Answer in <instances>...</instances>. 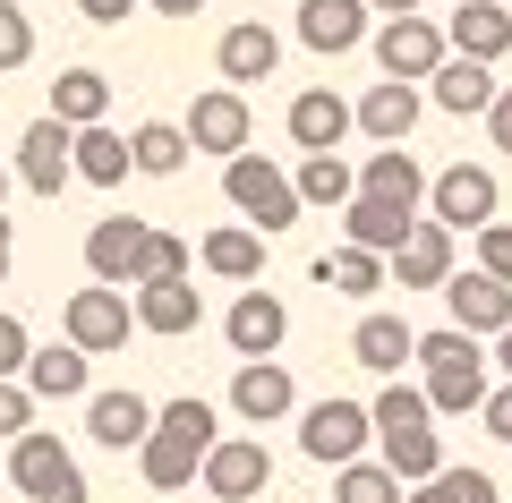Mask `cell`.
<instances>
[{"label":"cell","instance_id":"cell-27","mask_svg":"<svg viewBox=\"0 0 512 503\" xmlns=\"http://www.w3.org/2000/svg\"><path fill=\"white\" fill-rule=\"evenodd\" d=\"M444 35H453V52H470V60H504L512 52V0H461Z\"/></svg>","mask_w":512,"mask_h":503},{"label":"cell","instance_id":"cell-42","mask_svg":"<svg viewBox=\"0 0 512 503\" xmlns=\"http://www.w3.org/2000/svg\"><path fill=\"white\" fill-rule=\"evenodd\" d=\"M26 359H35L26 324H18V316H0V376H26Z\"/></svg>","mask_w":512,"mask_h":503},{"label":"cell","instance_id":"cell-28","mask_svg":"<svg viewBox=\"0 0 512 503\" xmlns=\"http://www.w3.org/2000/svg\"><path fill=\"white\" fill-rule=\"evenodd\" d=\"M316 282L342 290V299H376V290L393 282V256H376V248H359V239H342V248L316 256Z\"/></svg>","mask_w":512,"mask_h":503},{"label":"cell","instance_id":"cell-33","mask_svg":"<svg viewBox=\"0 0 512 503\" xmlns=\"http://www.w3.org/2000/svg\"><path fill=\"white\" fill-rule=\"evenodd\" d=\"M128 154H137V171H146V180H171V171H188V154H197V145H188L180 120H137V128H128Z\"/></svg>","mask_w":512,"mask_h":503},{"label":"cell","instance_id":"cell-5","mask_svg":"<svg viewBox=\"0 0 512 503\" xmlns=\"http://www.w3.org/2000/svg\"><path fill=\"white\" fill-rule=\"evenodd\" d=\"M197 486L214 503H256L265 486H274V452H265V435H222V444L205 452Z\"/></svg>","mask_w":512,"mask_h":503},{"label":"cell","instance_id":"cell-15","mask_svg":"<svg viewBox=\"0 0 512 503\" xmlns=\"http://www.w3.org/2000/svg\"><path fill=\"white\" fill-rule=\"evenodd\" d=\"M291 410H299L291 367H282V359H239V376H231V418H256V427H274V418H291Z\"/></svg>","mask_w":512,"mask_h":503},{"label":"cell","instance_id":"cell-44","mask_svg":"<svg viewBox=\"0 0 512 503\" xmlns=\"http://www.w3.org/2000/svg\"><path fill=\"white\" fill-rule=\"evenodd\" d=\"M478 427H487L495 444H512V384H495V393H487V410H478Z\"/></svg>","mask_w":512,"mask_h":503},{"label":"cell","instance_id":"cell-19","mask_svg":"<svg viewBox=\"0 0 512 503\" xmlns=\"http://www.w3.org/2000/svg\"><path fill=\"white\" fill-rule=\"evenodd\" d=\"M154 418H163V410H154L137 384H128V393H94V401H86V435H94L103 452H137V444L154 435Z\"/></svg>","mask_w":512,"mask_h":503},{"label":"cell","instance_id":"cell-21","mask_svg":"<svg viewBox=\"0 0 512 503\" xmlns=\"http://www.w3.org/2000/svg\"><path fill=\"white\" fill-rule=\"evenodd\" d=\"M359 197H384V205H402V214H427V171L410 162V145H376V154L359 162Z\"/></svg>","mask_w":512,"mask_h":503},{"label":"cell","instance_id":"cell-22","mask_svg":"<svg viewBox=\"0 0 512 503\" xmlns=\"http://www.w3.org/2000/svg\"><path fill=\"white\" fill-rule=\"evenodd\" d=\"M359 128V103H342L333 86H308L291 94V145H308V154H333V145Z\"/></svg>","mask_w":512,"mask_h":503},{"label":"cell","instance_id":"cell-14","mask_svg":"<svg viewBox=\"0 0 512 503\" xmlns=\"http://www.w3.org/2000/svg\"><path fill=\"white\" fill-rule=\"evenodd\" d=\"M393 282L402 290H444L453 282V222H436V214L410 222V239L393 248Z\"/></svg>","mask_w":512,"mask_h":503},{"label":"cell","instance_id":"cell-41","mask_svg":"<svg viewBox=\"0 0 512 503\" xmlns=\"http://www.w3.org/2000/svg\"><path fill=\"white\" fill-rule=\"evenodd\" d=\"M478 239V265L495 273V282H512V222H487V231H470Z\"/></svg>","mask_w":512,"mask_h":503},{"label":"cell","instance_id":"cell-8","mask_svg":"<svg viewBox=\"0 0 512 503\" xmlns=\"http://www.w3.org/2000/svg\"><path fill=\"white\" fill-rule=\"evenodd\" d=\"M495 205H504V188H495V171H478V162H453V171L427 180V214L453 222V231H487Z\"/></svg>","mask_w":512,"mask_h":503},{"label":"cell","instance_id":"cell-25","mask_svg":"<svg viewBox=\"0 0 512 503\" xmlns=\"http://www.w3.org/2000/svg\"><path fill=\"white\" fill-rule=\"evenodd\" d=\"M299 43L308 52H359L367 43V0H299Z\"/></svg>","mask_w":512,"mask_h":503},{"label":"cell","instance_id":"cell-6","mask_svg":"<svg viewBox=\"0 0 512 503\" xmlns=\"http://www.w3.org/2000/svg\"><path fill=\"white\" fill-rule=\"evenodd\" d=\"M128 324H137V299H128L120 282H86V290H69V307H60V333H69L77 350H120Z\"/></svg>","mask_w":512,"mask_h":503},{"label":"cell","instance_id":"cell-9","mask_svg":"<svg viewBox=\"0 0 512 503\" xmlns=\"http://www.w3.org/2000/svg\"><path fill=\"white\" fill-rule=\"evenodd\" d=\"M18 180L35 188V197H60V188L77 180V128L60 120V111H43V120L18 137Z\"/></svg>","mask_w":512,"mask_h":503},{"label":"cell","instance_id":"cell-32","mask_svg":"<svg viewBox=\"0 0 512 503\" xmlns=\"http://www.w3.org/2000/svg\"><path fill=\"white\" fill-rule=\"evenodd\" d=\"M410 222H419V214H402V205H384V197H350L342 205V239H359V248H376V256L402 248Z\"/></svg>","mask_w":512,"mask_h":503},{"label":"cell","instance_id":"cell-49","mask_svg":"<svg viewBox=\"0 0 512 503\" xmlns=\"http://www.w3.org/2000/svg\"><path fill=\"white\" fill-rule=\"evenodd\" d=\"M495 359H504V376H512V324H504V333H495Z\"/></svg>","mask_w":512,"mask_h":503},{"label":"cell","instance_id":"cell-3","mask_svg":"<svg viewBox=\"0 0 512 503\" xmlns=\"http://www.w3.org/2000/svg\"><path fill=\"white\" fill-rule=\"evenodd\" d=\"M222 197H231V214H248L256 231L274 239V231H291L299 214H308V197H299V171H282V162H265L248 145V154H231L222 162Z\"/></svg>","mask_w":512,"mask_h":503},{"label":"cell","instance_id":"cell-31","mask_svg":"<svg viewBox=\"0 0 512 503\" xmlns=\"http://www.w3.org/2000/svg\"><path fill=\"white\" fill-rule=\"evenodd\" d=\"M128 171H137V154H128L120 128H103V120L77 128V180H86V188H120Z\"/></svg>","mask_w":512,"mask_h":503},{"label":"cell","instance_id":"cell-13","mask_svg":"<svg viewBox=\"0 0 512 503\" xmlns=\"http://www.w3.org/2000/svg\"><path fill=\"white\" fill-rule=\"evenodd\" d=\"M222 342H231L239 359H274V350L291 342V307H282L274 290H239L231 316H222Z\"/></svg>","mask_w":512,"mask_h":503},{"label":"cell","instance_id":"cell-46","mask_svg":"<svg viewBox=\"0 0 512 503\" xmlns=\"http://www.w3.org/2000/svg\"><path fill=\"white\" fill-rule=\"evenodd\" d=\"M77 9H86V18H94V26H120V18H128V9H146V0H77Z\"/></svg>","mask_w":512,"mask_h":503},{"label":"cell","instance_id":"cell-52","mask_svg":"<svg viewBox=\"0 0 512 503\" xmlns=\"http://www.w3.org/2000/svg\"><path fill=\"white\" fill-rule=\"evenodd\" d=\"M0 248H9V214H0Z\"/></svg>","mask_w":512,"mask_h":503},{"label":"cell","instance_id":"cell-50","mask_svg":"<svg viewBox=\"0 0 512 503\" xmlns=\"http://www.w3.org/2000/svg\"><path fill=\"white\" fill-rule=\"evenodd\" d=\"M367 9H384V18H402V9H419V0H367Z\"/></svg>","mask_w":512,"mask_h":503},{"label":"cell","instance_id":"cell-26","mask_svg":"<svg viewBox=\"0 0 512 503\" xmlns=\"http://www.w3.org/2000/svg\"><path fill=\"white\" fill-rule=\"evenodd\" d=\"M350 359H359L367 376H402V367L419 359V333H410L402 316H384V307H376V316H359V333H350Z\"/></svg>","mask_w":512,"mask_h":503},{"label":"cell","instance_id":"cell-43","mask_svg":"<svg viewBox=\"0 0 512 503\" xmlns=\"http://www.w3.org/2000/svg\"><path fill=\"white\" fill-rule=\"evenodd\" d=\"M444 486H453V503H504L487 469H444Z\"/></svg>","mask_w":512,"mask_h":503},{"label":"cell","instance_id":"cell-2","mask_svg":"<svg viewBox=\"0 0 512 503\" xmlns=\"http://www.w3.org/2000/svg\"><path fill=\"white\" fill-rule=\"evenodd\" d=\"M419 367H427V401H436V418H478L487 410V350H478V333H461V324H436V333H419Z\"/></svg>","mask_w":512,"mask_h":503},{"label":"cell","instance_id":"cell-23","mask_svg":"<svg viewBox=\"0 0 512 503\" xmlns=\"http://www.w3.org/2000/svg\"><path fill=\"white\" fill-rule=\"evenodd\" d=\"M427 94H436V111L470 120V111H487L495 94H504V77H495V60H470V52H453L436 77H427Z\"/></svg>","mask_w":512,"mask_h":503},{"label":"cell","instance_id":"cell-12","mask_svg":"<svg viewBox=\"0 0 512 503\" xmlns=\"http://www.w3.org/2000/svg\"><path fill=\"white\" fill-rule=\"evenodd\" d=\"M444 307H453V324H461V333L495 342V333L512 324V282H495L487 265H470V273L453 265V282H444Z\"/></svg>","mask_w":512,"mask_h":503},{"label":"cell","instance_id":"cell-11","mask_svg":"<svg viewBox=\"0 0 512 503\" xmlns=\"http://www.w3.org/2000/svg\"><path fill=\"white\" fill-rule=\"evenodd\" d=\"M9 486L35 503V495H52V486H86V469H77V452L60 444L52 427H26L18 444H9Z\"/></svg>","mask_w":512,"mask_h":503},{"label":"cell","instance_id":"cell-1","mask_svg":"<svg viewBox=\"0 0 512 503\" xmlns=\"http://www.w3.org/2000/svg\"><path fill=\"white\" fill-rule=\"evenodd\" d=\"M376 452L402 469L410 486L444 469V435H436V401H427V384L384 376V393H376Z\"/></svg>","mask_w":512,"mask_h":503},{"label":"cell","instance_id":"cell-35","mask_svg":"<svg viewBox=\"0 0 512 503\" xmlns=\"http://www.w3.org/2000/svg\"><path fill=\"white\" fill-rule=\"evenodd\" d=\"M52 111H60L69 128L103 120V111H111V77H103V69H69V77H52Z\"/></svg>","mask_w":512,"mask_h":503},{"label":"cell","instance_id":"cell-37","mask_svg":"<svg viewBox=\"0 0 512 503\" xmlns=\"http://www.w3.org/2000/svg\"><path fill=\"white\" fill-rule=\"evenodd\" d=\"M197 265V248H188L180 231H146V248H137V282H171V273Z\"/></svg>","mask_w":512,"mask_h":503},{"label":"cell","instance_id":"cell-53","mask_svg":"<svg viewBox=\"0 0 512 503\" xmlns=\"http://www.w3.org/2000/svg\"><path fill=\"white\" fill-rule=\"evenodd\" d=\"M0 282H9V248H0Z\"/></svg>","mask_w":512,"mask_h":503},{"label":"cell","instance_id":"cell-47","mask_svg":"<svg viewBox=\"0 0 512 503\" xmlns=\"http://www.w3.org/2000/svg\"><path fill=\"white\" fill-rule=\"evenodd\" d=\"M402 503H453V486H444V469H436V478H419V486H410Z\"/></svg>","mask_w":512,"mask_h":503},{"label":"cell","instance_id":"cell-4","mask_svg":"<svg viewBox=\"0 0 512 503\" xmlns=\"http://www.w3.org/2000/svg\"><path fill=\"white\" fill-rule=\"evenodd\" d=\"M367 444H376V410H359V401L325 393V401H308V410H299V452H308V461L342 469V461H359Z\"/></svg>","mask_w":512,"mask_h":503},{"label":"cell","instance_id":"cell-29","mask_svg":"<svg viewBox=\"0 0 512 503\" xmlns=\"http://www.w3.org/2000/svg\"><path fill=\"white\" fill-rule=\"evenodd\" d=\"M197 265L222 273V282H256V273H265V231H256V222H222V231H205Z\"/></svg>","mask_w":512,"mask_h":503},{"label":"cell","instance_id":"cell-18","mask_svg":"<svg viewBox=\"0 0 512 503\" xmlns=\"http://www.w3.org/2000/svg\"><path fill=\"white\" fill-rule=\"evenodd\" d=\"M410 128H419V77H376L359 94V137L367 145H410Z\"/></svg>","mask_w":512,"mask_h":503},{"label":"cell","instance_id":"cell-45","mask_svg":"<svg viewBox=\"0 0 512 503\" xmlns=\"http://www.w3.org/2000/svg\"><path fill=\"white\" fill-rule=\"evenodd\" d=\"M487 137H495V145H504V154H512V86H504V94H495V103H487Z\"/></svg>","mask_w":512,"mask_h":503},{"label":"cell","instance_id":"cell-36","mask_svg":"<svg viewBox=\"0 0 512 503\" xmlns=\"http://www.w3.org/2000/svg\"><path fill=\"white\" fill-rule=\"evenodd\" d=\"M299 197H308V205H333V214H342V205L359 197V171H350L342 154H308V162H299Z\"/></svg>","mask_w":512,"mask_h":503},{"label":"cell","instance_id":"cell-10","mask_svg":"<svg viewBox=\"0 0 512 503\" xmlns=\"http://www.w3.org/2000/svg\"><path fill=\"white\" fill-rule=\"evenodd\" d=\"M188 145H197V154H214V162H231V154H248V86H214V94H197V103H188Z\"/></svg>","mask_w":512,"mask_h":503},{"label":"cell","instance_id":"cell-38","mask_svg":"<svg viewBox=\"0 0 512 503\" xmlns=\"http://www.w3.org/2000/svg\"><path fill=\"white\" fill-rule=\"evenodd\" d=\"M163 427H180L188 444H205V452L222 444V418H214V401H197V393H180V401H163Z\"/></svg>","mask_w":512,"mask_h":503},{"label":"cell","instance_id":"cell-24","mask_svg":"<svg viewBox=\"0 0 512 503\" xmlns=\"http://www.w3.org/2000/svg\"><path fill=\"white\" fill-rule=\"evenodd\" d=\"M137 469H146V486H154V495H180V486H197L205 444H188L180 427H163V418H154V435L137 444Z\"/></svg>","mask_w":512,"mask_h":503},{"label":"cell","instance_id":"cell-17","mask_svg":"<svg viewBox=\"0 0 512 503\" xmlns=\"http://www.w3.org/2000/svg\"><path fill=\"white\" fill-rule=\"evenodd\" d=\"M214 69H222V86H256V77H274L282 69V35L265 18H239V26H222V43H214Z\"/></svg>","mask_w":512,"mask_h":503},{"label":"cell","instance_id":"cell-16","mask_svg":"<svg viewBox=\"0 0 512 503\" xmlns=\"http://www.w3.org/2000/svg\"><path fill=\"white\" fill-rule=\"evenodd\" d=\"M205 324V299L188 273H171V282H137V333H154V342H180V333H197Z\"/></svg>","mask_w":512,"mask_h":503},{"label":"cell","instance_id":"cell-7","mask_svg":"<svg viewBox=\"0 0 512 503\" xmlns=\"http://www.w3.org/2000/svg\"><path fill=\"white\" fill-rule=\"evenodd\" d=\"M444 60H453V35H444L436 18H419V9H402V18L376 26V69L384 77H436Z\"/></svg>","mask_w":512,"mask_h":503},{"label":"cell","instance_id":"cell-48","mask_svg":"<svg viewBox=\"0 0 512 503\" xmlns=\"http://www.w3.org/2000/svg\"><path fill=\"white\" fill-rule=\"evenodd\" d=\"M146 9H154V18H197L205 0H146Z\"/></svg>","mask_w":512,"mask_h":503},{"label":"cell","instance_id":"cell-20","mask_svg":"<svg viewBox=\"0 0 512 503\" xmlns=\"http://www.w3.org/2000/svg\"><path fill=\"white\" fill-rule=\"evenodd\" d=\"M146 231H154V222H137V214H103L86 231V273L128 290V282H137V248H146Z\"/></svg>","mask_w":512,"mask_h":503},{"label":"cell","instance_id":"cell-34","mask_svg":"<svg viewBox=\"0 0 512 503\" xmlns=\"http://www.w3.org/2000/svg\"><path fill=\"white\" fill-rule=\"evenodd\" d=\"M402 495H410V478L393 461H367L359 452V461L333 469V503H402Z\"/></svg>","mask_w":512,"mask_h":503},{"label":"cell","instance_id":"cell-30","mask_svg":"<svg viewBox=\"0 0 512 503\" xmlns=\"http://www.w3.org/2000/svg\"><path fill=\"white\" fill-rule=\"evenodd\" d=\"M86 376H94V350H77V342H52V350L26 359V393H35V401H77Z\"/></svg>","mask_w":512,"mask_h":503},{"label":"cell","instance_id":"cell-40","mask_svg":"<svg viewBox=\"0 0 512 503\" xmlns=\"http://www.w3.org/2000/svg\"><path fill=\"white\" fill-rule=\"evenodd\" d=\"M26 427H35V393H26V376H0V444H18Z\"/></svg>","mask_w":512,"mask_h":503},{"label":"cell","instance_id":"cell-51","mask_svg":"<svg viewBox=\"0 0 512 503\" xmlns=\"http://www.w3.org/2000/svg\"><path fill=\"white\" fill-rule=\"evenodd\" d=\"M9 180H18V171H9V162H0V205H9Z\"/></svg>","mask_w":512,"mask_h":503},{"label":"cell","instance_id":"cell-39","mask_svg":"<svg viewBox=\"0 0 512 503\" xmlns=\"http://www.w3.org/2000/svg\"><path fill=\"white\" fill-rule=\"evenodd\" d=\"M26 60H35V18H26L18 0H0V77L26 69Z\"/></svg>","mask_w":512,"mask_h":503}]
</instances>
